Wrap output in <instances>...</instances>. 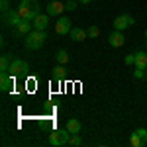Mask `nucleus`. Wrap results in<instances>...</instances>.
<instances>
[{"label":"nucleus","instance_id":"nucleus-1","mask_svg":"<svg viewBox=\"0 0 147 147\" xmlns=\"http://www.w3.org/2000/svg\"><path fill=\"white\" fill-rule=\"evenodd\" d=\"M18 14L22 16L24 22H34L35 18L41 14L39 12V2L37 0H22L18 6Z\"/></svg>","mask_w":147,"mask_h":147},{"label":"nucleus","instance_id":"nucleus-2","mask_svg":"<svg viewBox=\"0 0 147 147\" xmlns=\"http://www.w3.org/2000/svg\"><path fill=\"white\" fill-rule=\"evenodd\" d=\"M47 39V34L45 30H34V32H30V34L26 35V47L28 49H32V51H37V49H41L43 43H45Z\"/></svg>","mask_w":147,"mask_h":147},{"label":"nucleus","instance_id":"nucleus-3","mask_svg":"<svg viewBox=\"0 0 147 147\" xmlns=\"http://www.w3.org/2000/svg\"><path fill=\"white\" fill-rule=\"evenodd\" d=\"M69 139H71V131L65 127V129H55V131H51L47 141H49L51 145H55V147H61V145H67Z\"/></svg>","mask_w":147,"mask_h":147},{"label":"nucleus","instance_id":"nucleus-4","mask_svg":"<svg viewBox=\"0 0 147 147\" xmlns=\"http://www.w3.org/2000/svg\"><path fill=\"white\" fill-rule=\"evenodd\" d=\"M134 24H136L134 16H129V14H122V16H118V18L114 20V28L120 30V32H124V30H127V28H131Z\"/></svg>","mask_w":147,"mask_h":147},{"label":"nucleus","instance_id":"nucleus-5","mask_svg":"<svg viewBox=\"0 0 147 147\" xmlns=\"http://www.w3.org/2000/svg\"><path fill=\"white\" fill-rule=\"evenodd\" d=\"M28 69H30V65H28L26 61H22V59H14L8 73L14 75V77H18V75H26V73H28Z\"/></svg>","mask_w":147,"mask_h":147},{"label":"nucleus","instance_id":"nucleus-6","mask_svg":"<svg viewBox=\"0 0 147 147\" xmlns=\"http://www.w3.org/2000/svg\"><path fill=\"white\" fill-rule=\"evenodd\" d=\"M24 20L22 16L18 14V10H8L6 14H4V24L6 26H12V28H16V26H20Z\"/></svg>","mask_w":147,"mask_h":147},{"label":"nucleus","instance_id":"nucleus-7","mask_svg":"<svg viewBox=\"0 0 147 147\" xmlns=\"http://www.w3.org/2000/svg\"><path fill=\"white\" fill-rule=\"evenodd\" d=\"M71 28H73V26H71V20H69V18H65V16H59V22L55 24V32L59 35H67L69 32H71Z\"/></svg>","mask_w":147,"mask_h":147},{"label":"nucleus","instance_id":"nucleus-8","mask_svg":"<svg viewBox=\"0 0 147 147\" xmlns=\"http://www.w3.org/2000/svg\"><path fill=\"white\" fill-rule=\"evenodd\" d=\"M14 86V75L10 73H2L0 75V90L2 92H10Z\"/></svg>","mask_w":147,"mask_h":147},{"label":"nucleus","instance_id":"nucleus-9","mask_svg":"<svg viewBox=\"0 0 147 147\" xmlns=\"http://www.w3.org/2000/svg\"><path fill=\"white\" fill-rule=\"evenodd\" d=\"M124 41H125V37H124V34H122L120 30H116V32H112V34L108 35V43H110L112 47H122Z\"/></svg>","mask_w":147,"mask_h":147},{"label":"nucleus","instance_id":"nucleus-10","mask_svg":"<svg viewBox=\"0 0 147 147\" xmlns=\"http://www.w3.org/2000/svg\"><path fill=\"white\" fill-rule=\"evenodd\" d=\"M49 26V14H39L34 20V30H45Z\"/></svg>","mask_w":147,"mask_h":147},{"label":"nucleus","instance_id":"nucleus-11","mask_svg":"<svg viewBox=\"0 0 147 147\" xmlns=\"http://www.w3.org/2000/svg\"><path fill=\"white\" fill-rule=\"evenodd\" d=\"M69 35H71V39L73 41H82V39H86L88 35H86V32L82 30V28H71V32H69Z\"/></svg>","mask_w":147,"mask_h":147},{"label":"nucleus","instance_id":"nucleus-12","mask_svg":"<svg viewBox=\"0 0 147 147\" xmlns=\"http://www.w3.org/2000/svg\"><path fill=\"white\" fill-rule=\"evenodd\" d=\"M65 10V4H61V2H51L49 6H47V14L49 16H61V12Z\"/></svg>","mask_w":147,"mask_h":147},{"label":"nucleus","instance_id":"nucleus-13","mask_svg":"<svg viewBox=\"0 0 147 147\" xmlns=\"http://www.w3.org/2000/svg\"><path fill=\"white\" fill-rule=\"evenodd\" d=\"M32 28H34V22H22L20 26L14 28V32H16V35H28L32 32Z\"/></svg>","mask_w":147,"mask_h":147},{"label":"nucleus","instance_id":"nucleus-14","mask_svg":"<svg viewBox=\"0 0 147 147\" xmlns=\"http://www.w3.org/2000/svg\"><path fill=\"white\" fill-rule=\"evenodd\" d=\"M65 77H67V71H65V67L59 63V65L53 69V82H61Z\"/></svg>","mask_w":147,"mask_h":147},{"label":"nucleus","instance_id":"nucleus-15","mask_svg":"<svg viewBox=\"0 0 147 147\" xmlns=\"http://www.w3.org/2000/svg\"><path fill=\"white\" fill-rule=\"evenodd\" d=\"M136 67L137 69H147V53L145 51H137L136 53Z\"/></svg>","mask_w":147,"mask_h":147},{"label":"nucleus","instance_id":"nucleus-16","mask_svg":"<svg viewBox=\"0 0 147 147\" xmlns=\"http://www.w3.org/2000/svg\"><path fill=\"white\" fill-rule=\"evenodd\" d=\"M65 127H67L71 134H79L80 131V122L75 120V118H71V120H67V125H65Z\"/></svg>","mask_w":147,"mask_h":147},{"label":"nucleus","instance_id":"nucleus-17","mask_svg":"<svg viewBox=\"0 0 147 147\" xmlns=\"http://www.w3.org/2000/svg\"><path fill=\"white\" fill-rule=\"evenodd\" d=\"M129 145H131V147H143L145 143H143V139L139 137V134H137V131H134V134L129 136Z\"/></svg>","mask_w":147,"mask_h":147},{"label":"nucleus","instance_id":"nucleus-18","mask_svg":"<svg viewBox=\"0 0 147 147\" xmlns=\"http://www.w3.org/2000/svg\"><path fill=\"white\" fill-rule=\"evenodd\" d=\"M10 65H12L10 57L2 55V59H0V71H2V73H8V71H10Z\"/></svg>","mask_w":147,"mask_h":147},{"label":"nucleus","instance_id":"nucleus-19","mask_svg":"<svg viewBox=\"0 0 147 147\" xmlns=\"http://www.w3.org/2000/svg\"><path fill=\"white\" fill-rule=\"evenodd\" d=\"M55 59H57V63H61V65H65V63L69 61V53L65 51V49H59V51L55 53Z\"/></svg>","mask_w":147,"mask_h":147},{"label":"nucleus","instance_id":"nucleus-20","mask_svg":"<svg viewBox=\"0 0 147 147\" xmlns=\"http://www.w3.org/2000/svg\"><path fill=\"white\" fill-rule=\"evenodd\" d=\"M86 35H88V37H98V35H100V28H98V26H90V28L86 30Z\"/></svg>","mask_w":147,"mask_h":147},{"label":"nucleus","instance_id":"nucleus-21","mask_svg":"<svg viewBox=\"0 0 147 147\" xmlns=\"http://www.w3.org/2000/svg\"><path fill=\"white\" fill-rule=\"evenodd\" d=\"M80 143H82V139H80L79 137V134H71V139H69V145H80Z\"/></svg>","mask_w":147,"mask_h":147},{"label":"nucleus","instance_id":"nucleus-22","mask_svg":"<svg viewBox=\"0 0 147 147\" xmlns=\"http://www.w3.org/2000/svg\"><path fill=\"white\" fill-rule=\"evenodd\" d=\"M134 77H136V79H147V69H137V67H136V71H134Z\"/></svg>","mask_w":147,"mask_h":147},{"label":"nucleus","instance_id":"nucleus-23","mask_svg":"<svg viewBox=\"0 0 147 147\" xmlns=\"http://www.w3.org/2000/svg\"><path fill=\"white\" fill-rule=\"evenodd\" d=\"M136 131H137V134H139V137L143 139V143H145V145H147V129H145V127H137Z\"/></svg>","mask_w":147,"mask_h":147},{"label":"nucleus","instance_id":"nucleus-24","mask_svg":"<svg viewBox=\"0 0 147 147\" xmlns=\"http://www.w3.org/2000/svg\"><path fill=\"white\" fill-rule=\"evenodd\" d=\"M0 10H2V14H6L10 10V2L8 0H0Z\"/></svg>","mask_w":147,"mask_h":147},{"label":"nucleus","instance_id":"nucleus-25","mask_svg":"<svg viewBox=\"0 0 147 147\" xmlns=\"http://www.w3.org/2000/svg\"><path fill=\"white\" fill-rule=\"evenodd\" d=\"M75 8H77V2H75V0H69V2H65V10L73 12Z\"/></svg>","mask_w":147,"mask_h":147},{"label":"nucleus","instance_id":"nucleus-26","mask_svg":"<svg viewBox=\"0 0 147 147\" xmlns=\"http://www.w3.org/2000/svg\"><path fill=\"white\" fill-rule=\"evenodd\" d=\"M125 65H136V53H131V55L125 57Z\"/></svg>","mask_w":147,"mask_h":147},{"label":"nucleus","instance_id":"nucleus-27","mask_svg":"<svg viewBox=\"0 0 147 147\" xmlns=\"http://www.w3.org/2000/svg\"><path fill=\"white\" fill-rule=\"evenodd\" d=\"M79 2H80V4H90L92 0H79Z\"/></svg>","mask_w":147,"mask_h":147},{"label":"nucleus","instance_id":"nucleus-28","mask_svg":"<svg viewBox=\"0 0 147 147\" xmlns=\"http://www.w3.org/2000/svg\"><path fill=\"white\" fill-rule=\"evenodd\" d=\"M145 39H147V30H145Z\"/></svg>","mask_w":147,"mask_h":147}]
</instances>
